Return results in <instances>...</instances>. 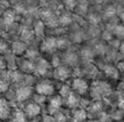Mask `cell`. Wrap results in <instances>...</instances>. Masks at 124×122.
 Listing matches in <instances>:
<instances>
[{"label": "cell", "instance_id": "1", "mask_svg": "<svg viewBox=\"0 0 124 122\" xmlns=\"http://www.w3.org/2000/svg\"><path fill=\"white\" fill-rule=\"evenodd\" d=\"M62 83L63 82L55 80L54 78H39V80L34 86V91L48 97L58 92V89Z\"/></svg>", "mask_w": 124, "mask_h": 122}, {"label": "cell", "instance_id": "2", "mask_svg": "<svg viewBox=\"0 0 124 122\" xmlns=\"http://www.w3.org/2000/svg\"><path fill=\"white\" fill-rule=\"evenodd\" d=\"M68 83L71 86L72 90L76 94H79L80 96L88 94L90 90V84H91V80L84 76H78L74 75L71 80L68 81Z\"/></svg>", "mask_w": 124, "mask_h": 122}, {"label": "cell", "instance_id": "3", "mask_svg": "<svg viewBox=\"0 0 124 122\" xmlns=\"http://www.w3.org/2000/svg\"><path fill=\"white\" fill-rule=\"evenodd\" d=\"M62 107H63V97L58 92H56L47 97L46 105L42 107V114L53 115L56 111L60 110Z\"/></svg>", "mask_w": 124, "mask_h": 122}, {"label": "cell", "instance_id": "4", "mask_svg": "<svg viewBox=\"0 0 124 122\" xmlns=\"http://www.w3.org/2000/svg\"><path fill=\"white\" fill-rule=\"evenodd\" d=\"M74 75V69L67 65L60 64L54 67L53 78L59 82H68Z\"/></svg>", "mask_w": 124, "mask_h": 122}, {"label": "cell", "instance_id": "5", "mask_svg": "<svg viewBox=\"0 0 124 122\" xmlns=\"http://www.w3.org/2000/svg\"><path fill=\"white\" fill-rule=\"evenodd\" d=\"M18 105L23 110L26 119L32 118L34 115H38L42 113V108L37 103H34L33 100H32V98L27 99V100H24V102H19Z\"/></svg>", "mask_w": 124, "mask_h": 122}, {"label": "cell", "instance_id": "6", "mask_svg": "<svg viewBox=\"0 0 124 122\" xmlns=\"http://www.w3.org/2000/svg\"><path fill=\"white\" fill-rule=\"evenodd\" d=\"M16 70L21 71L22 73H33L34 71V63L33 61L29 59L27 57L23 56H17L16 57Z\"/></svg>", "mask_w": 124, "mask_h": 122}, {"label": "cell", "instance_id": "7", "mask_svg": "<svg viewBox=\"0 0 124 122\" xmlns=\"http://www.w3.org/2000/svg\"><path fill=\"white\" fill-rule=\"evenodd\" d=\"M70 113V118H71V122H81L85 121L86 119V111L84 107L82 106H76L72 110H68Z\"/></svg>", "mask_w": 124, "mask_h": 122}, {"label": "cell", "instance_id": "8", "mask_svg": "<svg viewBox=\"0 0 124 122\" xmlns=\"http://www.w3.org/2000/svg\"><path fill=\"white\" fill-rule=\"evenodd\" d=\"M80 105V95L76 94L72 90L71 94H68L66 97L63 98V107L67 108V110H72L74 107Z\"/></svg>", "mask_w": 124, "mask_h": 122}, {"label": "cell", "instance_id": "9", "mask_svg": "<svg viewBox=\"0 0 124 122\" xmlns=\"http://www.w3.org/2000/svg\"><path fill=\"white\" fill-rule=\"evenodd\" d=\"M27 45L26 42L22 41L19 39H16L13 42H10V53H13L15 56H23L26 53Z\"/></svg>", "mask_w": 124, "mask_h": 122}, {"label": "cell", "instance_id": "10", "mask_svg": "<svg viewBox=\"0 0 124 122\" xmlns=\"http://www.w3.org/2000/svg\"><path fill=\"white\" fill-rule=\"evenodd\" d=\"M16 90H17V95H18V103L31 99L34 94V87H30V86H22Z\"/></svg>", "mask_w": 124, "mask_h": 122}, {"label": "cell", "instance_id": "11", "mask_svg": "<svg viewBox=\"0 0 124 122\" xmlns=\"http://www.w3.org/2000/svg\"><path fill=\"white\" fill-rule=\"evenodd\" d=\"M5 31L9 33L10 35H13L14 38H18L21 32L23 31V25L21 22H17V21H14V22H10L8 23L5 27Z\"/></svg>", "mask_w": 124, "mask_h": 122}, {"label": "cell", "instance_id": "12", "mask_svg": "<svg viewBox=\"0 0 124 122\" xmlns=\"http://www.w3.org/2000/svg\"><path fill=\"white\" fill-rule=\"evenodd\" d=\"M2 97L6 102L9 104H18V95H17V90L14 89L13 87H8L4 92H2Z\"/></svg>", "mask_w": 124, "mask_h": 122}, {"label": "cell", "instance_id": "13", "mask_svg": "<svg viewBox=\"0 0 124 122\" xmlns=\"http://www.w3.org/2000/svg\"><path fill=\"white\" fill-rule=\"evenodd\" d=\"M123 97H124V95L122 94V92L118 91V90H112V91L109 92L108 95L106 96L104 99H105L107 103L110 104L112 106L116 107L117 104L120 103V100L123 98Z\"/></svg>", "mask_w": 124, "mask_h": 122}, {"label": "cell", "instance_id": "14", "mask_svg": "<svg viewBox=\"0 0 124 122\" xmlns=\"http://www.w3.org/2000/svg\"><path fill=\"white\" fill-rule=\"evenodd\" d=\"M32 100H33L34 103H37L39 106L42 108V107L46 105V102H47V96L41 95V94H38V92L34 91L33 96H32Z\"/></svg>", "mask_w": 124, "mask_h": 122}, {"label": "cell", "instance_id": "15", "mask_svg": "<svg viewBox=\"0 0 124 122\" xmlns=\"http://www.w3.org/2000/svg\"><path fill=\"white\" fill-rule=\"evenodd\" d=\"M26 122H43V114H38V115H34L32 118L26 119Z\"/></svg>", "mask_w": 124, "mask_h": 122}, {"label": "cell", "instance_id": "16", "mask_svg": "<svg viewBox=\"0 0 124 122\" xmlns=\"http://www.w3.org/2000/svg\"><path fill=\"white\" fill-rule=\"evenodd\" d=\"M8 2H9V6L11 8H17L19 6H22L23 5V0H8Z\"/></svg>", "mask_w": 124, "mask_h": 122}, {"label": "cell", "instance_id": "17", "mask_svg": "<svg viewBox=\"0 0 124 122\" xmlns=\"http://www.w3.org/2000/svg\"><path fill=\"white\" fill-rule=\"evenodd\" d=\"M2 70H7V63H6L5 55L0 54V71H2Z\"/></svg>", "mask_w": 124, "mask_h": 122}, {"label": "cell", "instance_id": "18", "mask_svg": "<svg viewBox=\"0 0 124 122\" xmlns=\"http://www.w3.org/2000/svg\"><path fill=\"white\" fill-rule=\"evenodd\" d=\"M116 108H117V110H120L121 112H123V113H124V97L120 100V103L117 104Z\"/></svg>", "mask_w": 124, "mask_h": 122}, {"label": "cell", "instance_id": "19", "mask_svg": "<svg viewBox=\"0 0 124 122\" xmlns=\"http://www.w3.org/2000/svg\"><path fill=\"white\" fill-rule=\"evenodd\" d=\"M85 122H100L98 119H86Z\"/></svg>", "mask_w": 124, "mask_h": 122}, {"label": "cell", "instance_id": "20", "mask_svg": "<svg viewBox=\"0 0 124 122\" xmlns=\"http://www.w3.org/2000/svg\"><path fill=\"white\" fill-rule=\"evenodd\" d=\"M115 122H124V116L122 119H120V120H117V121H115Z\"/></svg>", "mask_w": 124, "mask_h": 122}, {"label": "cell", "instance_id": "21", "mask_svg": "<svg viewBox=\"0 0 124 122\" xmlns=\"http://www.w3.org/2000/svg\"><path fill=\"white\" fill-rule=\"evenodd\" d=\"M85 121H86V120H85ZM85 121H81V122H85Z\"/></svg>", "mask_w": 124, "mask_h": 122}]
</instances>
